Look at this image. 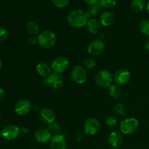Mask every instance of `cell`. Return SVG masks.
<instances>
[{
	"label": "cell",
	"mask_w": 149,
	"mask_h": 149,
	"mask_svg": "<svg viewBox=\"0 0 149 149\" xmlns=\"http://www.w3.org/2000/svg\"><path fill=\"white\" fill-rule=\"evenodd\" d=\"M67 21L69 26L74 29H81L87 26L88 17L83 10H74L68 15Z\"/></svg>",
	"instance_id": "6da1fadb"
},
{
	"label": "cell",
	"mask_w": 149,
	"mask_h": 149,
	"mask_svg": "<svg viewBox=\"0 0 149 149\" xmlns=\"http://www.w3.org/2000/svg\"><path fill=\"white\" fill-rule=\"evenodd\" d=\"M56 42V34L51 31H43L37 36L38 45L44 49H50L53 47Z\"/></svg>",
	"instance_id": "7a4b0ae2"
},
{
	"label": "cell",
	"mask_w": 149,
	"mask_h": 149,
	"mask_svg": "<svg viewBox=\"0 0 149 149\" xmlns=\"http://www.w3.org/2000/svg\"><path fill=\"white\" fill-rule=\"evenodd\" d=\"M113 80V76L109 71L102 69L97 71L95 77V83L100 87L108 88L112 84Z\"/></svg>",
	"instance_id": "3957f363"
},
{
	"label": "cell",
	"mask_w": 149,
	"mask_h": 149,
	"mask_svg": "<svg viewBox=\"0 0 149 149\" xmlns=\"http://www.w3.org/2000/svg\"><path fill=\"white\" fill-rule=\"evenodd\" d=\"M139 127V122L135 118H127L124 119L120 124L119 129L121 133L124 135H132Z\"/></svg>",
	"instance_id": "277c9868"
},
{
	"label": "cell",
	"mask_w": 149,
	"mask_h": 149,
	"mask_svg": "<svg viewBox=\"0 0 149 149\" xmlns=\"http://www.w3.org/2000/svg\"><path fill=\"white\" fill-rule=\"evenodd\" d=\"M44 84L54 90H59L63 87L64 79L61 74L57 73H51L50 75L45 79Z\"/></svg>",
	"instance_id": "5b68a950"
},
{
	"label": "cell",
	"mask_w": 149,
	"mask_h": 149,
	"mask_svg": "<svg viewBox=\"0 0 149 149\" xmlns=\"http://www.w3.org/2000/svg\"><path fill=\"white\" fill-rule=\"evenodd\" d=\"M69 67V61L64 56H59L55 58L51 64V68L54 73L63 74Z\"/></svg>",
	"instance_id": "8992f818"
},
{
	"label": "cell",
	"mask_w": 149,
	"mask_h": 149,
	"mask_svg": "<svg viewBox=\"0 0 149 149\" xmlns=\"http://www.w3.org/2000/svg\"><path fill=\"white\" fill-rule=\"evenodd\" d=\"M71 76L74 82L78 84H81L85 82L87 79V70L82 65H77L71 70Z\"/></svg>",
	"instance_id": "52a82bcc"
},
{
	"label": "cell",
	"mask_w": 149,
	"mask_h": 149,
	"mask_svg": "<svg viewBox=\"0 0 149 149\" xmlns=\"http://www.w3.org/2000/svg\"><path fill=\"white\" fill-rule=\"evenodd\" d=\"M20 133V129L14 125H9L4 127L1 130V136L6 141H13L19 136Z\"/></svg>",
	"instance_id": "ba28073f"
},
{
	"label": "cell",
	"mask_w": 149,
	"mask_h": 149,
	"mask_svg": "<svg viewBox=\"0 0 149 149\" xmlns=\"http://www.w3.org/2000/svg\"><path fill=\"white\" fill-rule=\"evenodd\" d=\"M100 123L95 118H90L84 122V133L88 135H95L100 131Z\"/></svg>",
	"instance_id": "9c48e42d"
},
{
	"label": "cell",
	"mask_w": 149,
	"mask_h": 149,
	"mask_svg": "<svg viewBox=\"0 0 149 149\" xmlns=\"http://www.w3.org/2000/svg\"><path fill=\"white\" fill-rule=\"evenodd\" d=\"M131 78V74L129 71L125 68L118 69L113 74V80L117 85H125L127 84Z\"/></svg>",
	"instance_id": "30bf717a"
},
{
	"label": "cell",
	"mask_w": 149,
	"mask_h": 149,
	"mask_svg": "<svg viewBox=\"0 0 149 149\" xmlns=\"http://www.w3.org/2000/svg\"><path fill=\"white\" fill-rule=\"evenodd\" d=\"M105 43L100 39H97L89 45L87 47V52L91 56H98L101 55L105 50Z\"/></svg>",
	"instance_id": "8fae6325"
},
{
	"label": "cell",
	"mask_w": 149,
	"mask_h": 149,
	"mask_svg": "<svg viewBox=\"0 0 149 149\" xmlns=\"http://www.w3.org/2000/svg\"><path fill=\"white\" fill-rule=\"evenodd\" d=\"M14 109L15 113L19 116H26L31 110V104L29 100L23 99L16 103Z\"/></svg>",
	"instance_id": "7c38bea8"
},
{
	"label": "cell",
	"mask_w": 149,
	"mask_h": 149,
	"mask_svg": "<svg viewBox=\"0 0 149 149\" xmlns=\"http://www.w3.org/2000/svg\"><path fill=\"white\" fill-rule=\"evenodd\" d=\"M35 139L40 143H47L52 138V133L48 128L40 127L36 130L34 133Z\"/></svg>",
	"instance_id": "4fadbf2b"
},
{
	"label": "cell",
	"mask_w": 149,
	"mask_h": 149,
	"mask_svg": "<svg viewBox=\"0 0 149 149\" xmlns=\"http://www.w3.org/2000/svg\"><path fill=\"white\" fill-rule=\"evenodd\" d=\"M50 149H66L67 142L65 136L62 134L53 135L49 141Z\"/></svg>",
	"instance_id": "5bb4252c"
},
{
	"label": "cell",
	"mask_w": 149,
	"mask_h": 149,
	"mask_svg": "<svg viewBox=\"0 0 149 149\" xmlns=\"http://www.w3.org/2000/svg\"><path fill=\"white\" fill-rule=\"evenodd\" d=\"M39 116H40L41 120L47 125L53 123L55 120V114L54 111L52 109H47V108H45L40 111Z\"/></svg>",
	"instance_id": "9a60e30c"
},
{
	"label": "cell",
	"mask_w": 149,
	"mask_h": 149,
	"mask_svg": "<svg viewBox=\"0 0 149 149\" xmlns=\"http://www.w3.org/2000/svg\"><path fill=\"white\" fill-rule=\"evenodd\" d=\"M109 143L112 148H118L123 143V136L121 132L113 131L109 135Z\"/></svg>",
	"instance_id": "2e32d148"
},
{
	"label": "cell",
	"mask_w": 149,
	"mask_h": 149,
	"mask_svg": "<svg viewBox=\"0 0 149 149\" xmlns=\"http://www.w3.org/2000/svg\"><path fill=\"white\" fill-rule=\"evenodd\" d=\"M115 15L112 12L105 11L101 14L100 17V23L105 27L110 26L114 23Z\"/></svg>",
	"instance_id": "e0dca14e"
},
{
	"label": "cell",
	"mask_w": 149,
	"mask_h": 149,
	"mask_svg": "<svg viewBox=\"0 0 149 149\" xmlns=\"http://www.w3.org/2000/svg\"><path fill=\"white\" fill-rule=\"evenodd\" d=\"M51 66L48 65V63L45 62H40L36 65V71L37 74H39L40 77H44V78H47L49 77L51 74Z\"/></svg>",
	"instance_id": "ac0fdd59"
},
{
	"label": "cell",
	"mask_w": 149,
	"mask_h": 149,
	"mask_svg": "<svg viewBox=\"0 0 149 149\" xmlns=\"http://www.w3.org/2000/svg\"><path fill=\"white\" fill-rule=\"evenodd\" d=\"M100 25L101 24L100 21H98L97 19L90 18L87 23V30L91 34H97L100 30Z\"/></svg>",
	"instance_id": "d6986e66"
},
{
	"label": "cell",
	"mask_w": 149,
	"mask_h": 149,
	"mask_svg": "<svg viewBox=\"0 0 149 149\" xmlns=\"http://www.w3.org/2000/svg\"><path fill=\"white\" fill-rule=\"evenodd\" d=\"M26 31L29 34L32 36H36V35L39 34V26L37 23L35 21H29L26 23Z\"/></svg>",
	"instance_id": "ffe728a7"
},
{
	"label": "cell",
	"mask_w": 149,
	"mask_h": 149,
	"mask_svg": "<svg viewBox=\"0 0 149 149\" xmlns=\"http://www.w3.org/2000/svg\"><path fill=\"white\" fill-rule=\"evenodd\" d=\"M109 95L113 99H118L122 95V89L117 84H111L109 87Z\"/></svg>",
	"instance_id": "44dd1931"
},
{
	"label": "cell",
	"mask_w": 149,
	"mask_h": 149,
	"mask_svg": "<svg viewBox=\"0 0 149 149\" xmlns=\"http://www.w3.org/2000/svg\"><path fill=\"white\" fill-rule=\"evenodd\" d=\"M130 7L133 11L141 12L145 8V2L143 0H132Z\"/></svg>",
	"instance_id": "7402d4cb"
},
{
	"label": "cell",
	"mask_w": 149,
	"mask_h": 149,
	"mask_svg": "<svg viewBox=\"0 0 149 149\" xmlns=\"http://www.w3.org/2000/svg\"><path fill=\"white\" fill-rule=\"evenodd\" d=\"M114 111L120 116H125L128 113V108L123 103H117L113 109Z\"/></svg>",
	"instance_id": "603a6c76"
},
{
	"label": "cell",
	"mask_w": 149,
	"mask_h": 149,
	"mask_svg": "<svg viewBox=\"0 0 149 149\" xmlns=\"http://www.w3.org/2000/svg\"><path fill=\"white\" fill-rule=\"evenodd\" d=\"M99 6L97 5H91L89 6L87 8L86 14H87V17H90V18H94L99 13Z\"/></svg>",
	"instance_id": "cb8c5ba5"
},
{
	"label": "cell",
	"mask_w": 149,
	"mask_h": 149,
	"mask_svg": "<svg viewBox=\"0 0 149 149\" xmlns=\"http://www.w3.org/2000/svg\"><path fill=\"white\" fill-rule=\"evenodd\" d=\"M116 4V0H99L98 5L102 8L111 9L113 8Z\"/></svg>",
	"instance_id": "d4e9b609"
},
{
	"label": "cell",
	"mask_w": 149,
	"mask_h": 149,
	"mask_svg": "<svg viewBox=\"0 0 149 149\" xmlns=\"http://www.w3.org/2000/svg\"><path fill=\"white\" fill-rule=\"evenodd\" d=\"M48 129H49V130L50 131L52 135H58V134H61V126L60 125L59 123H58V122H54L53 123L48 125Z\"/></svg>",
	"instance_id": "484cf974"
},
{
	"label": "cell",
	"mask_w": 149,
	"mask_h": 149,
	"mask_svg": "<svg viewBox=\"0 0 149 149\" xmlns=\"http://www.w3.org/2000/svg\"><path fill=\"white\" fill-rule=\"evenodd\" d=\"M139 28L144 35L149 36V20H143L140 23Z\"/></svg>",
	"instance_id": "4316f807"
},
{
	"label": "cell",
	"mask_w": 149,
	"mask_h": 149,
	"mask_svg": "<svg viewBox=\"0 0 149 149\" xmlns=\"http://www.w3.org/2000/svg\"><path fill=\"white\" fill-rule=\"evenodd\" d=\"M83 65L86 70H91L96 66V61L92 58H86L84 61Z\"/></svg>",
	"instance_id": "83f0119b"
},
{
	"label": "cell",
	"mask_w": 149,
	"mask_h": 149,
	"mask_svg": "<svg viewBox=\"0 0 149 149\" xmlns=\"http://www.w3.org/2000/svg\"><path fill=\"white\" fill-rule=\"evenodd\" d=\"M106 125L111 128H113L117 125V119L114 116H108L106 119Z\"/></svg>",
	"instance_id": "f1b7e54d"
},
{
	"label": "cell",
	"mask_w": 149,
	"mask_h": 149,
	"mask_svg": "<svg viewBox=\"0 0 149 149\" xmlns=\"http://www.w3.org/2000/svg\"><path fill=\"white\" fill-rule=\"evenodd\" d=\"M70 0H52L54 5L58 8H64L69 4Z\"/></svg>",
	"instance_id": "f546056e"
},
{
	"label": "cell",
	"mask_w": 149,
	"mask_h": 149,
	"mask_svg": "<svg viewBox=\"0 0 149 149\" xmlns=\"http://www.w3.org/2000/svg\"><path fill=\"white\" fill-rule=\"evenodd\" d=\"M8 38V32L5 29L0 27V43L5 42Z\"/></svg>",
	"instance_id": "4dcf8cb0"
},
{
	"label": "cell",
	"mask_w": 149,
	"mask_h": 149,
	"mask_svg": "<svg viewBox=\"0 0 149 149\" xmlns=\"http://www.w3.org/2000/svg\"><path fill=\"white\" fill-rule=\"evenodd\" d=\"M84 2H85L87 4H88L89 6H91V5L99 6L98 5L99 0H84Z\"/></svg>",
	"instance_id": "1f68e13d"
},
{
	"label": "cell",
	"mask_w": 149,
	"mask_h": 149,
	"mask_svg": "<svg viewBox=\"0 0 149 149\" xmlns=\"http://www.w3.org/2000/svg\"><path fill=\"white\" fill-rule=\"evenodd\" d=\"M84 133H83V132H79V133L78 134V135H77V140L78 141H82V140H84Z\"/></svg>",
	"instance_id": "d6a6232c"
},
{
	"label": "cell",
	"mask_w": 149,
	"mask_h": 149,
	"mask_svg": "<svg viewBox=\"0 0 149 149\" xmlns=\"http://www.w3.org/2000/svg\"><path fill=\"white\" fill-rule=\"evenodd\" d=\"M4 96H5V92L2 88H0V102L4 99Z\"/></svg>",
	"instance_id": "836d02e7"
},
{
	"label": "cell",
	"mask_w": 149,
	"mask_h": 149,
	"mask_svg": "<svg viewBox=\"0 0 149 149\" xmlns=\"http://www.w3.org/2000/svg\"><path fill=\"white\" fill-rule=\"evenodd\" d=\"M145 47L147 50H149V38L146 40L145 43Z\"/></svg>",
	"instance_id": "e575fe53"
},
{
	"label": "cell",
	"mask_w": 149,
	"mask_h": 149,
	"mask_svg": "<svg viewBox=\"0 0 149 149\" xmlns=\"http://www.w3.org/2000/svg\"><path fill=\"white\" fill-rule=\"evenodd\" d=\"M23 132L24 134H26L28 132H29V130H28V129H26V128H23V129H20V132Z\"/></svg>",
	"instance_id": "d590c367"
},
{
	"label": "cell",
	"mask_w": 149,
	"mask_h": 149,
	"mask_svg": "<svg viewBox=\"0 0 149 149\" xmlns=\"http://www.w3.org/2000/svg\"><path fill=\"white\" fill-rule=\"evenodd\" d=\"M146 10H147V13H148V15H149V1H148V4H147V5H146Z\"/></svg>",
	"instance_id": "8d00e7d4"
},
{
	"label": "cell",
	"mask_w": 149,
	"mask_h": 149,
	"mask_svg": "<svg viewBox=\"0 0 149 149\" xmlns=\"http://www.w3.org/2000/svg\"><path fill=\"white\" fill-rule=\"evenodd\" d=\"M1 60H0V70H1Z\"/></svg>",
	"instance_id": "74e56055"
},
{
	"label": "cell",
	"mask_w": 149,
	"mask_h": 149,
	"mask_svg": "<svg viewBox=\"0 0 149 149\" xmlns=\"http://www.w3.org/2000/svg\"><path fill=\"white\" fill-rule=\"evenodd\" d=\"M1 111H0V119H1Z\"/></svg>",
	"instance_id": "f35d334b"
},
{
	"label": "cell",
	"mask_w": 149,
	"mask_h": 149,
	"mask_svg": "<svg viewBox=\"0 0 149 149\" xmlns=\"http://www.w3.org/2000/svg\"><path fill=\"white\" fill-rule=\"evenodd\" d=\"M31 149H36V148H31Z\"/></svg>",
	"instance_id": "ab89813d"
}]
</instances>
